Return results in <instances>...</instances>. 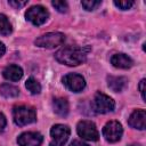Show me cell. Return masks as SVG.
I'll use <instances>...</instances> for the list:
<instances>
[{
    "instance_id": "cell-1",
    "label": "cell",
    "mask_w": 146,
    "mask_h": 146,
    "mask_svg": "<svg viewBox=\"0 0 146 146\" xmlns=\"http://www.w3.org/2000/svg\"><path fill=\"white\" fill-rule=\"evenodd\" d=\"M89 51H90L89 46H83V47L67 46L59 49L55 54V57L62 64H65L68 66H76L86 60Z\"/></svg>"
},
{
    "instance_id": "cell-2",
    "label": "cell",
    "mask_w": 146,
    "mask_h": 146,
    "mask_svg": "<svg viewBox=\"0 0 146 146\" xmlns=\"http://www.w3.org/2000/svg\"><path fill=\"white\" fill-rule=\"evenodd\" d=\"M13 117H14V122L17 125L23 127V125H26V124L34 122L36 119V113H35V110L33 107L21 105V106H16L14 108Z\"/></svg>"
},
{
    "instance_id": "cell-3",
    "label": "cell",
    "mask_w": 146,
    "mask_h": 146,
    "mask_svg": "<svg viewBox=\"0 0 146 146\" xmlns=\"http://www.w3.org/2000/svg\"><path fill=\"white\" fill-rule=\"evenodd\" d=\"M65 41V35L59 32H50L41 35L38 38L34 43L40 47V48H47V49H52L55 47L60 46Z\"/></svg>"
},
{
    "instance_id": "cell-4",
    "label": "cell",
    "mask_w": 146,
    "mask_h": 146,
    "mask_svg": "<svg viewBox=\"0 0 146 146\" xmlns=\"http://www.w3.org/2000/svg\"><path fill=\"white\" fill-rule=\"evenodd\" d=\"M76 132L81 138L89 140V141H96L99 138V133H98V130L95 123L88 120H82L78 123Z\"/></svg>"
},
{
    "instance_id": "cell-5",
    "label": "cell",
    "mask_w": 146,
    "mask_h": 146,
    "mask_svg": "<svg viewBox=\"0 0 146 146\" xmlns=\"http://www.w3.org/2000/svg\"><path fill=\"white\" fill-rule=\"evenodd\" d=\"M92 106H94V110L97 113L105 114V113L112 112L114 110L115 103L110 96H107L103 92H96L95 97H94Z\"/></svg>"
},
{
    "instance_id": "cell-6",
    "label": "cell",
    "mask_w": 146,
    "mask_h": 146,
    "mask_svg": "<svg viewBox=\"0 0 146 146\" xmlns=\"http://www.w3.org/2000/svg\"><path fill=\"white\" fill-rule=\"evenodd\" d=\"M71 130L67 125L64 124H55L50 130L51 141L49 146H64L70 137Z\"/></svg>"
},
{
    "instance_id": "cell-7",
    "label": "cell",
    "mask_w": 146,
    "mask_h": 146,
    "mask_svg": "<svg viewBox=\"0 0 146 146\" xmlns=\"http://www.w3.org/2000/svg\"><path fill=\"white\" fill-rule=\"evenodd\" d=\"M25 17L29 22H31L33 25L40 26L43 23H46V21L49 17V13L48 10L42 7V6H32L31 8H29L25 13Z\"/></svg>"
},
{
    "instance_id": "cell-8",
    "label": "cell",
    "mask_w": 146,
    "mask_h": 146,
    "mask_svg": "<svg viewBox=\"0 0 146 146\" xmlns=\"http://www.w3.org/2000/svg\"><path fill=\"white\" fill-rule=\"evenodd\" d=\"M123 128L119 121H110L103 128V136L110 143H116L121 139Z\"/></svg>"
},
{
    "instance_id": "cell-9",
    "label": "cell",
    "mask_w": 146,
    "mask_h": 146,
    "mask_svg": "<svg viewBox=\"0 0 146 146\" xmlns=\"http://www.w3.org/2000/svg\"><path fill=\"white\" fill-rule=\"evenodd\" d=\"M63 83L64 86L73 91V92H80L84 89L86 87V80L82 75L76 74V73H68L63 78Z\"/></svg>"
},
{
    "instance_id": "cell-10",
    "label": "cell",
    "mask_w": 146,
    "mask_h": 146,
    "mask_svg": "<svg viewBox=\"0 0 146 146\" xmlns=\"http://www.w3.org/2000/svg\"><path fill=\"white\" fill-rule=\"evenodd\" d=\"M43 137L39 132H24L17 138L19 146H41Z\"/></svg>"
},
{
    "instance_id": "cell-11",
    "label": "cell",
    "mask_w": 146,
    "mask_h": 146,
    "mask_svg": "<svg viewBox=\"0 0 146 146\" xmlns=\"http://www.w3.org/2000/svg\"><path fill=\"white\" fill-rule=\"evenodd\" d=\"M128 123L131 128L144 130L146 127V112L145 110H136L128 119Z\"/></svg>"
},
{
    "instance_id": "cell-12",
    "label": "cell",
    "mask_w": 146,
    "mask_h": 146,
    "mask_svg": "<svg viewBox=\"0 0 146 146\" xmlns=\"http://www.w3.org/2000/svg\"><path fill=\"white\" fill-rule=\"evenodd\" d=\"M111 63L114 67L123 68V70L130 68L133 65V60L125 54H115V55H113L112 58H111Z\"/></svg>"
},
{
    "instance_id": "cell-13",
    "label": "cell",
    "mask_w": 146,
    "mask_h": 146,
    "mask_svg": "<svg viewBox=\"0 0 146 146\" xmlns=\"http://www.w3.org/2000/svg\"><path fill=\"white\" fill-rule=\"evenodd\" d=\"M107 86L114 91V92H121L124 90L128 86V80L124 76H107Z\"/></svg>"
},
{
    "instance_id": "cell-14",
    "label": "cell",
    "mask_w": 146,
    "mask_h": 146,
    "mask_svg": "<svg viewBox=\"0 0 146 146\" xmlns=\"http://www.w3.org/2000/svg\"><path fill=\"white\" fill-rule=\"evenodd\" d=\"M2 75L5 79L9 80V81H18L22 79L23 76V70L18 66V65H8L3 72H2Z\"/></svg>"
},
{
    "instance_id": "cell-15",
    "label": "cell",
    "mask_w": 146,
    "mask_h": 146,
    "mask_svg": "<svg viewBox=\"0 0 146 146\" xmlns=\"http://www.w3.org/2000/svg\"><path fill=\"white\" fill-rule=\"evenodd\" d=\"M52 108L54 112L59 116H66L68 114V102L65 98H55L52 100Z\"/></svg>"
},
{
    "instance_id": "cell-16",
    "label": "cell",
    "mask_w": 146,
    "mask_h": 146,
    "mask_svg": "<svg viewBox=\"0 0 146 146\" xmlns=\"http://www.w3.org/2000/svg\"><path fill=\"white\" fill-rule=\"evenodd\" d=\"M0 95L3 96L5 98H15L19 95V90L17 87L13 84L5 83L0 86Z\"/></svg>"
},
{
    "instance_id": "cell-17",
    "label": "cell",
    "mask_w": 146,
    "mask_h": 146,
    "mask_svg": "<svg viewBox=\"0 0 146 146\" xmlns=\"http://www.w3.org/2000/svg\"><path fill=\"white\" fill-rule=\"evenodd\" d=\"M11 24L8 21L7 16L0 14V35H9L11 33Z\"/></svg>"
},
{
    "instance_id": "cell-18",
    "label": "cell",
    "mask_w": 146,
    "mask_h": 146,
    "mask_svg": "<svg viewBox=\"0 0 146 146\" xmlns=\"http://www.w3.org/2000/svg\"><path fill=\"white\" fill-rule=\"evenodd\" d=\"M25 87H26V89H27L32 95H38V94H40V91H41V86H40V83H39L34 78L27 79L26 82H25Z\"/></svg>"
},
{
    "instance_id": "cell-19",
    "label": "cell",
    "mask_w": 146,
    "mask_h": 146,
    "mask_svg": "<svg viewBox=\"0 0 146 146\" xmlns=\"http://www.w3.org/2000/svg\"><path fill=\"white\" fill-rule=\"evenodd\" d=\"M100 1H96V0H84V1H81V5L82 7L86 9V10H95L98 6H100Z\"/></svg>"
},
{
    "instance_id": "cell-20",
    "label": "cell",
    "mask_w": 146,
    "mask_h": 146,
    "mask_svg": "<svg viewBox=\"0 0 146 146\" xmlns=\"http://www.w3.org/2000/svg\"><path fill=\"white\" fill-rule=\"evenodd\" d=\"M51 5L59 13H66L68 9V5L66 1H51Z\"/></svg>"
},
{
    "instance_id": "cell-21",
    "label": "cell",
    "mask_w": 146,
    "mask_h": 146,
    "mask_svg": "<svg viewBox=\"0 0 146 146\" xmlns=\"http://www.w3.org/2000/svg\"><path fill=\"white\" fill-rule=\"evenodd\" d=\"M114 5L120 8L121 10H127L130 9L133 6V1L132 0H124V1H114Z\"/></svg>"
},
{
    "instance_id": "cell-22",
    "label": "cell",
    "mask_w": 146,
    "mask_h": 146,
    "mask_svg": "<svg viewBox=\"0 0 146 146\" xmlns=\"http://www.w3.org/2000/svg\"><path fill=\"white\" fill-rule=\"evenodd\" d=\"M8 3H9L10 6H13L14 8H16V9H19V8L24 7L25 5H27V1H19V0H9V1H8Z\"/></svg>"
},
{
    "instance_id": "cell-23",
    "label": "cell",
    "mask_w": 146,
    "mask_h": 146,
    "mask_svg": "<svg viewBox=\"0 0 146 146\" xmlns=\"http://www.w3.org/2000/svg\"><path fill=\"white\" fill-rule=\"evenodd\" d=\"M145 79H141L140 80V82H139V91H140V94H141V98H143V100H145L146 98H145Z\"/></svg>"
},
{
    "instance_id": "cell-24",
    "label": "cell",
    "mask_w": 146,
    "mask_h": 146,
    "mask_svg": "<svg viewBox=\"0 0 146 146\" xmlns=\"http://www.w3.org/2000/svg\"><path fill=\"white\" fill-rule=\"evenodd\" d=\"M6 123H7V121H6L5 115H3L2 113H0V132L3 131V129H5V127H6Z\"/></svg>"
},
{
    "instance_id": "cell-25",
    "label": "cell",
    "mask_w": 146,
    "mask_h": 146,
    "mask_svg": "<svg viewBox=\"0 0 146 146\" xmlns=\"http://www.w3.org/2000/svg\"><path fill=\"white\" fill-rule=\"evenodd\" d=\"M68 146H89L88 144L81 141V140H78V139H74L73 141H71V144Z\"/></svg>"
},
{
    "instance_id": "cell-26",
    "label": "cell",
    "mask_w": 146,
    "mask_h": 146,
    "mask_svg": "<svg viewBox=\"0 0 146 146\" xmlns=\"http://www.w3.org/2000/svg\"><path fill=\"white\" fill-rule=\"evenodd\" d=\"M5 52H6V47H5V44H3L2 42H0V57H1Z\"/></svg>"
},
{
    "instance_id": "cell-27",
    "label": "cell",
    "mask_w": 146,
    "mask_h": 146,
    "mask_svg": "<svg viewBox=\"0 0 146 146\" xmlns=\"http://www.w3.org/2000/svg\"><path fill=\"white\" fill-rule=\"evenodd\" d=\"M129 146H140L139 144H131V145H129Z\"/></svg>"
}]
</instances>
